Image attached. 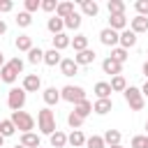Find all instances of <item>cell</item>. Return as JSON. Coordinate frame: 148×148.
<instances>
[{"mask_svg": "<svg viewBox=\"0 0 148 148\" xmlns=\"http://www.w3.org/2000/svg\"><path fill=\"white\" fill-rule=\"evenodd\" d=\"M21 69H23V60H21V58H12V60L0 69V81H5V83H14L16 76L21 74Z\"/></svg>", "mask_w": 148, "mask_h": 148, "instance_id": "6da1fadb", "label": "cell"}, {"mask_svg": "<svg viewBox=\"0 0 148 148\" xmlns=\"http://www.w3.org/2000/svg\"><path fill=\"white\" fill-rule=\"evenodd\" d=\"M9 120H12L14 127L21 130L23 134H28V132L35 127V118H32L30 113H25V111H12V118H9Z\"/></svg>", "mask_w": 148, "mask_h": 148, "instance_id": "7a4b0ae2", "label": "cell"}, {"mask_svg": "<svg viewBox=\"0 0 148 148\" xmlns=\"http://www.w3.org/2000/svg\"><path fill=\"white\" fill-rule=\"evenodd\" d=\"M37 123H39V130L44 132V134H53V132H58L56 130V116H53V111L51 109H42L39 111V116H37Z\"/></svg>", "mask_w": 148, "mask_h": 148, "instance_id": "3957f363", "label": "cell"}, {"mask_svg": "<svg viewBox=\"0 0 148 148\" xmlns=\"http://www.w3.org/2000/svg\"><path fill=\"white\" fill-rule=\"evenodd\" d=\"M123 95H125V102L130 104V109H132V111H141V109H143V92H141L139 88L130 86Z\"/></svg>", "mask_w": 148, "mask_h": 148, "instance_id": "277c9868", "label": "cell"}, {"mask_svg": "<svg viewBox=\"0 0 148 148\" xmlns=\"http://www.w3.org/2000/svg\"><path fill=\"white\" fill-rule=\"evenodd\" d=\"M60 97L67 99V102H74V106H76L79 102L86 99V92H83V88H79V86H65V88L60 90Z\"/></svg>", "mask_w": 148, "mask_h": 148, "instance_id": "5b68a950", "label": "cell"}, {"mask_svg": "<svg viewBox=\"0 0 148 148\" xmlns=\"http://www.w3.org/2000/svg\"><path fill=\"white\" fill-rule=\"evenodd\" d=\"M7 104L12 111H21L23 104H25V90L23 88H12L9 95H7Z\"/></svg>", "mask_w": 148, "mask_h": 148, "instance_id": "8992f818", "label": "cell"}, {"mask_svg": "<svg viewBox=\"0 0 148 148\" xmlns=\"http://www.w3.org/2000/svg\"><path fill=\"white\" fill-rule=\"evenodd\" d=\"M99 39H102V44H106V46H116V44L120 42V35H118L116 30H111V28H104V30L99 32Z\"/></svg>", "mask_w": 148, "mask_h": 148, "instance_id": "52a82bcc", "label": "cell"}, {"mask_svg": "<svg viewBox=\"0 0 148 148\" xmlns=\"http://www.w3.org/2000/svg\"><path fill=\"white\" fill-rule=\"evenodd\" d=\"M60 72H62V76H74V74L79 72L76 60H74V58H62V62H60Z\"/></svg>", "mask_w": 148, "mask_h": 148, "instance_id": "ba28073f", "label": "cell"}, {"mask_svg": "<svg viewBox=\"0 0 148 148\" xmlns=\"http://www.w3.org/2000/svg\"><path fill=\"white\" fill-rule=\"evenodd\" d=\"M102 69H104V74H113V76H118V74H120V69H123V65H120V62H116V60L109 56L106 60H102Z\"/></svg>", "mask_w": 148, "mask_h": 148, "instance_id": "9c48e42d", "label": "cell"}, {"mask_svg": "<svg viewBox=\"0 0 148 148\" xmlns=\"http://www.w3.org/2000/svg\"><path fill=\"white\" fill-rule=\"evenodd\" d=\"M39 86H42V81H39L37 74H28L23 79V90L25 92H35V90H39Z\"/></svg>", "mask_w": 148, "mask_h": 148, "instance_id": "30bf717a", "label": "cell"}, {"mask_svg": "<svg viewBox=\"0 0 148 148\" xmlns=\"http://www.w3.org/2000/svg\"><path fill=\"white\" fill-rule=\"evenodd\" d=\"M111 92H113V90H111V83H106V81L95 83V95H97V99H109Z\"/></svg>", "mask_w": 148, "mask_h": 148, "instance_id": "8fae6325", "label": "cell"}, {"mask_svg": "<svg viewBox=\"0 0 148 148\" xmlns=\"http://www.w3.org/2000/svg\"><path fill=\"white\" fill-rule=\"evenodd\" d=\"M74 14V2H58V9H56V16H60L62 21L67 18V16H72Z\"/></svg>", "mask_w": 148, "mask_h": 148, "instance_id": "7c38bea8", "label": "cell"}, {"mask_svg": "<svg viewBox=\"0 0 148 148\" xmlns=\"http://www.w3.org/2000/svg\"><path fill=\"white\" fill-rule=\"evenodd\" d=\"M125 25H127L125 14H113V16L109 18V28H111V30H116V32H118V30H123Z\"/></svg>", "mask_w": 148, "mask_h": 148, "instance_id": "4fadbf2b", "label": "cell"}, {"mask_svg": "<svg viewBox=\"0 0 148 148\" xmlns=\"http://www.w3.org/2000/svg\"><path fill=\"white\" fill-rule=\"evenodd\" d=\"M46 28H49L53 35H60V32H62V28H65V21H62L60 16H51V18H49V23H46Z\"/></svg>", "mask_w": 148, "mask_h": 148, "instance_id": "5bb4252c", "label": "cell"}, {"mask_svg": "<svg viewBox=\"0 0 148 148\" xmlns=\"http://www.w3.org/2000/svg\"><path fill=\"white\" fill-rule=\"evenodd\" d=\"M148 30V16H134L132 18V32H146Z\"/></svg>", "mask_w": 148, "mask_h": 148, "instance_id": "9a60e30c", "label": "cell"}, {"mask_svg": "<svg viewBox=\"0 0 148 148\" xmlns=\"http://www.w3.org/2000/svg\"><path fill=\"white\" fill-rule=\"evenodd\" d=\"M120 44H123V49L134 46V44H136V32H132V30H123V32H120Z\"/></svg>", "mask_w": 148, "mask_h": 148, "instance_id": "2e32d148", "label": "cell"}, {"mask_svg": "<svg viewBox=\"0 0 148 148\" xmlns=\"http://www.w3.org/2000/svg\"><path fill=\"white\" fill-rule=\"evenodd\" d=\"M74 60H76V65H90V62L95 60V51H90V49H86V51H81V53H76V56H74Z\"/></svg>", "mask_w": 148, "mask_h": 148, "instance_id": "e0dca14e", "label": "cell"}, {"mask_svg": "<svg viewBox=\"0 0 148 148\" xmlns=\"http://www.w3.org/2000/svg\"><path fill=\"white\" fill-rule=\"evenodd\" d=\"M21 146H25V148H39V136L32 134V132L21 134Z\"/></svg>", "mask_w": 148, "mask_h": 148, "instance_id": "ac0fdd59", "label": "cell"}, {"mask_svg": "<svg viewBox=\"0 0 148 148\" xmlns=\"http://www.w3.org/2000/svg\"><path fill=\"white\" fill-rule=\"evenodd\" d=\"M69 44H72V39H69L65 32H60V35L53 37V49H56V51H62V49H67Z\"/></svg>", "mask_w": 148, "mask_h": 148, "instance_id": "d6986e66", "label": "cell"}, {"mask_svg": "<svg viewBox=\"0 0 148 148\" xmlns=\"http://www.w3.org/2000/svg\"><path fill=\"white\" fill-rule=\"evenodd\" d=\"M44 62L46 65H60L62 62V58H60V51H56V49H51V51H44Z\"/></svg>", "mask_w": 148, "mask_h": 148, "instance_id": "ffe728a7", "label": "cell"}, {"mask_svg": "<svg viewBox=\"0 0 148 148\" xmlns=\"http://www.w3.org/2000/svg\"><path fill=\"white\" fill-rule=\"evenodd\" d=\"M111 90H116V92H125L127 90V81H125L123 74H118V76L111 79Z\"/></svg>", "mask_w": 148, "mask_h": 148, "instance_id": "44dd1931", "label": "cell"}, {"mask_svg": "<svg viewBox=\"0 0 148 148\" xmlns=\"http://www.w3.org/2000/svg\"><path fill=\"white\" fill-rule=\"evenodd\" d=\"M92 111H95V113H99V116L109 113V111H111V99H97V102L92 104Z\"/></svg>", "mask_w": 148, "mask_h": 148, "instance_id": "7402d4cb", "label": "cell"}, {"mask_svg": "<svg viewBox=\"0 0 148 148\" xmlns=\"http://www.w3.org/2000/svg\"><path fill=\"white\" fill-rule=\"evenodd\" d=\"M67 143H72L74 148H79V146H83L86 143V136H83V132L81 130H74L69 136H67Z\"/></svg>", "mask_w": 148, "mask_h": 148, "instance_id": "603a6c76", "label": "cell"}, {"mask_svg": "<svg viewBox=\"0 0 148 148\" xmlns=\"http://www.w3.org/2000/svg\"><path fill=\"white\" fill-rule=\"evenodd\" d=\"M51 146H53V148H65V146H67V134L53 132V134H51Z\"/></svg>", "mask_w": 148, "mask_h": 148, "instance_id": "cb8c5ba5", "label": "cell"}, {"mask_svg": "<svg viewBox=\"0 0 148 148\" xmlns=\"http://www.w3.org/2000/svg\"><path fill=\"white\" fill-rule=\"evenodd\" d=\"M81 7H83V14H88V16H97V12H99V7H97L95 0H83Z\"/></svg>", "mask_w": 148, "mask_h": 148, "instance_id": "d4e9b609", "label": "cell"}, {"mask_svg": "<svg viewBox=\"0 0 148 148\" xmlns=\"http://www.w3.org/2000/svg\"><path fill=\"white\" fill-rule=\"evenodd\" d=\"M16 49H18V51H30V49H32V39H30L28 35H18V37H16Z\"/></svg>", "mask_w": 148, "mask_h": 148, "instance_id": "484cf974", "label": "cell"}, {"mask_svg": "<svg viewBox=\"0 0 148 148\" xmlns=\"http://www.w3.org/2000/svg\"><path fill=\"white\" fill-rule=\"evenodd\" d=\"M72 46H74V51H79V53L86 51V49H88V37H86V35H76V37L72 39Z\"/></svg>", "mask_w": 148, "mask_h": 148, "instance_id": "4316f807", "label": "cell"}, {"mask_svg": "<svg viewBox=\"0 0 148 148\" xmlns=\"http://www.w3.org/2000/svg\"><path fill=\"white\" fill-rule=\"evenodd\" d=\"M90 111H92V104H90L88 99H83V102H79V104L74 106V113H79L81 118H86V116H88Z\"/></svg>", "mask_w": 148, "mask_h": 148, "instance_id": "83f0119b", "label": "cell"}, {"mask_svg": "<svg viewBox=\"0 0 148 148\" xmlns=\"http://www.w3.org/2000/svg\"><path fill=\"white\" fill-rule=\"evenodd\" d=\"M104 143H109V146H118V143H120V132H118V130H106V134H104Z\"/></svg>", "mask_w": 148, "mask_h": 148, "instance_id": "f1b7e54d", "label": "cell"}, {"mask_svg": "<svg viewBox=\"0 0 148 148\" xmlns=\"http://www.w3.org/2000/svg\"><path fill=\"white\" fill-rule=\"evenodd\" d=\"M28 60H30L32 65H37V62H44V51H42V49H35V46H32V49L28 51Z\"/></svg>", "mask_w": 148, "mask_h": 148, "instance_id": "f546056e", "label": "cell"}, {"mask_svg": "<svg viewBox=\"0 0 148 148\" xmlns=\"http://www.w3.org/2000/svg\"><path fill=\"white\" fill-rule=\"evenodd\" d=\"M60 99V90H56V88H46L44 90V102L46 104H56Z\"/></svg>", "mask_w": 148, "mask_h": 148, "instance_id": "4dcf8cb0", "label": "cell"}, {"mask_svg": "<svg viewBox=\"0 0 148 148\" xmlns=\"http://www.w3.org/2000/svg\"><path fill=\"white\" fill-rule=\"evenodd\" d=\"M125 12V2H120V0H109V14L113 16V14H123Z\"/></svg>", "mask_w": 148, "mask_h": 148, "instance_id": "1f68e13d", "label": "cell"}, {"mask_svg": "<svg viewBox=\"0 0 148 148\" xmlns=\"http://www.w3.org/2000/svg\"><path fill=\"white\" fill-rule=\"evenodd\" d=\"M111 58H113L116 62H120V65H123V62L127 60V49H123V46L113 49V51H111Z\"/></svg>", "mask_w": 148, "mask_h": 148, "instance_id": "d6a6232c", "label": "cell"}, {"mask_svg": "<svg viewBox=\"0 0 148 148\" xmlns=\"http://www.w3.org/2000/svg\"><path fill=\"white\" fill-rule=\"evenodd\" d=\"M14 132H16V127H14L12 120H2V123H0V134H2V136H12Z\"/></svg>", "mask_w": 148, "mask_h": 148, "instance_id": "836d02e7", "label": "cell"}, {"mask_svg": "<svg viewBox=\"0 0 148 148\" xmlns=\"http://www.w3.org/2000/svg\"><path fill=\"white\" fill-rule=\"evenodd\" d=\"M65 25H67V28H72V30H76V28L81 25V16L74 12L72 16H67V18H65Z\"/></svg>", "mask_w": 148, "mask_h": 148, "instance_id": "e575fe53", "label": "cell"}, {"mask_svg": "<svg viewBox=\"0 0 148 148\" xmlns=\"http://www.w3.org/2000/svg\"><path fill=\"white\" fill-rule=\"evenodd\" d=\"M67 123H69V127H72V130H79V127H81V123H83V118H81L79 113H74V111H72V113L67 116Z\"/></svg>", "mask_w": 148, "mask_h": 148, "instance_id": "d590c367", "label": "cell"}, {"mask_svg": "<svg viewBox=\"0 0 148 148\" xmlns=\"http://www.w3.org/2000/svg\"><path fill=\"white\" fill-rule=\"evenodd\" d=\"M86 146L88 148H104V136H90V139H86Z\"/></svg>", "mask_w": 148, "mask_h": 148, "instance_id": "8d00e7d4", "label": "cell"}, {"mask_svg": "<svg viewBox=\"0 0 148 148\" xmlns=\"http://www.w3.org/2000/svg\"><path fill=\"white\" fill-rule=\"evenodd\" d=\"M16 23H18V25H21V28H28V25H30V23H32V16H30V14H28V12H21V14H18V16H16Z\"/></svg>", "mask_w": 148, "mask_h": 148, "instance_id": "74e56055", "label": "cell"}, {"mask_svg": "<svg viewBox=\"0 0 148 148\" xmlns=\"http://www.w3.org/2000/svg\"><path fill=\"white\" fill-rule=\"evenodd\" d=\"M134 7H136V12H139V16H148V0H136Z\"/></svg>", "mask_w": 148, "mask_h": 148, "instance_id": "f35d334b", "label": "cell"}, {"mask_svg": "<svg viewBox=\"0 0 148 148\" xmlns=\"http://www.w3.org/2000/svg\"><path fill=\"white\" fill-rule=\"evenodd\" d=\"M132 148H146V136H143V134L134 136V139H132Z\"/></svg>", "mask_w": 148, "mask_h": 148, "instance_id": "ab89813d", "label": "cell"}, {"mask_svg": "<svg viewBox=\"0 0 148 148\" xmlns=\"http://www.w3.org/2000/svg\"><path fill=\"white\" fill-rule=\"evenodd\" d=\"M42 7V2H37V0H25V12L30 14V12H35V9H39Z\"/></svg>", "mask_w": 148, "mask_h": 148, "instance_id": "60d3db41", "label": "cell"}, {"mask_svg": "<svg viewBox=\"0 0 148 148\" xmlns=\"http://www.w3.org/2000/svg\"><path fill=\"white\" fill-rule=\"evenodd\" d=\"M42 9L44 12H53V9H58V2L56 0H44L42 2Z\"/></svg>", "mask_w": 148, "mask_h": 148, "instance_id": "b9f144b4", "label": "cell"}, {"mask_svg": "<svg viewBox=\"0 0 148 148\" xmlns=\"http://www.w3.org/2000/svg\"><path fill=\"white\" fill-rule=\"evenodd\" d=\"M12 7H14V5H12L9 0H0V12H12Z\"/></svg>", "mask_w": 148, "mask_h": 148, "instance_id": "7bdbcfd3", "label": "cell"}, {"mask_svg": "<svg viewBox=\"0 0 148 148\" xmlns=\"http://www.w3.org/2000/svg\"><path fill=\"white\" fill-rule=\"evenodd\" d=\"M5 65H7V62H5V53H2V51H0V69H2V67H5Z\"/></svg>", "mask_w": 148, "mask_h": 148, "instance_id": "ee69618b", "label": "cell"}, {"mask_svg": "<svg viewBox=\"0 0 148 148\" xmlns=\"http://www.w3.org/2000/svg\"><path fill=\"white\" fill-rule=\"evenodd\" d=\"M5 30H7V25H5V21H0V35H5Z\"/></svg>", "mask_w": 148, "mask_h": 148, "instance_id": "f6af8a7d", "label": "cell"}, {"mask_svg": "<svg viewBox=\"0 0 148 148\" xmlns=\"http://www.w3.org/2000/svg\"><path fill=\"white\" fill-rule=\"evenodd\" d=\"M141 92H143V95H148V81L143 83V88H141Z\"/></svg>", "mask_w": 148, "mask_h": 148, "instance_id": "bcb514c9", "label": "cell"}, {"mask_svg": "<svg viewBox=\"0 0 148 148\" xmlns=\"http://www.w3.org/2000/svg\"><path fill=\"white\" fill-rule=\"evenodd\" d=\"M143 74L148 76V60H146V65H143Z\"/></svg>", "mask_w": 148, "mask_h": 148, "instance_id": "7dc6e473", "label": "cell"}, {"mask_svg": "<svg viewBox=\"0 0 148 148\" xmlns=\"http://www.w3.org/2000/svg\"><path fill=\"white\" fill-rule=\"evenodd\" d=\"M2 143H5V136H2V134H0V148H2Z\"/></svg>", "mask_w": 148, "mask_h": 148, "instance_id": "c3c4849f", "label": "cell"}, {"mask_svg": "<svg viewBox=\"0 0 148 148\" xmlns=\"http://www.w3.org/2000/svg\"><path fill=\"white\" fill-rule=\"evenodd\" d=\"M111 148H123V146H120V143H118V146H111Z\"/></svg>", "mask_w": 148, "mask_h": 148, "instance_id": "681fc988", "label": "cell"}, {"mask_svg": "<svg viewBox=\"0 0 148 148\" xmlns=\"http://www.w3.org/2000/svg\"><path fill=\"white\" fill-rule=\"evenodd\" d=\"M146 148H148V136H146Z\"/></svg>", "mask_w": 148, "mask_h": 148, "instance_id": "f907efd6", "label": "cell"}, {"mask_svg": "<svg viewBox=\"0 0 148 148\" xmlns=\"http://www.w3.org/2000/svg\"><path fill=\"white\" fill-rule=\"evenodd\" d=\"M16 148H25V146H16Z\"/></svg>", "mask_w": 148, "mask_h": 148, "instance_id": "816d5d0a", "label": "cell"}, {"mask_svg": "<svg viewBox=\"0 0 148 148\" xmlns=\"http://www.w3.org/2000/svg\"><path fill=\"white\" fill-rule=\"evenodd\" d=\"M146 130H148V123H146Z\"/></svg>", "mask_w": 148, "mask_h": 148, "instance_id": "f5cc1de1", "label": "cell"}, {"mask_svg": "<svg viewBox=\"0 0 148 148\" xmlns=\"http://www.w3.org/2000/svg\"><path fill=\"white\" fill-rule=\"evenodd\" d=\"M0 83H2V81H0Z\"/></svg>", "mask_w": 148, "mask_h": 148, "instance_id": "db71d44e", "label": "cell"}]
</instances>
